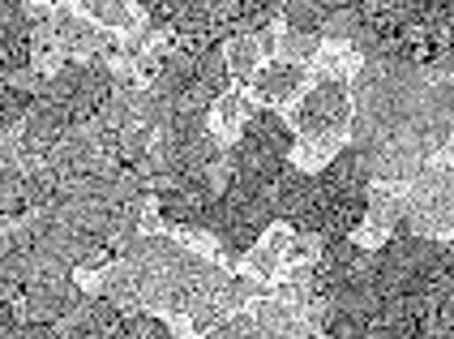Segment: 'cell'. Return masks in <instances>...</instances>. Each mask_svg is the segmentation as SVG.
<instances>
[{
	"label": "cell",
	"instance_id": "1",
	"mask_svg": "<svg viewBox=\"0 0 454 339\" xmlns=\"http://www.w3.org/2000/svg\"><path fill=\"white\" fill-rule=\"evenodd\" d=\"M352 142L364 146L373 181L407 185L454 142V78L403 60H360L352 78Z\"/></svg>",
	"mask_w": 454,
	"mask_h": 339
},
{
	"label": "cell",
	"instance_id": "2",
	"mask_svg": "<svg viewBox=\"0 0 454 339\" xmlns=\"http://www.w3.org/2000/svg\"><path fill=\"white\" fill-rule=\"evenodd\" d=\"M301 133L296 125H287L275 107L257 104L249 112V121L240 125L236 142H227L231 155V181H245L253 189H275V181L283 177V168L296 155Z\"/></svg>",
	"mask_w": 454,
	"mask_h": 339
},
{
	"label": "cell",
	"instance_id": "3",
	"mask_svg": "<svg viewBox=\"0 0 454 339\" xmlns=\"http://www.w3.org/2000/svg\"><path fill=\"white\" fill-rule=\"evenodd\" d=\"M317 181H322V240L360 233L373 193V163L364 146L343 142L326 168H317Z\"/></svg>",
	"mask_w": 454,
	"mask_h": 339
},
{
	"label": "cell",
	"instance_id": "4",
	"mask_svg": "<svg viewBox=\"0 0 454 339\" xmlns=\"http://www.w3.org/2000/svg\"><path fill=\"white\" fill-rule=\"evenodd\" d=\"M112 91H116V69L99 60V56H90V60H65L56 74L48 78V99L56 104H65L74 112V125L82 121H95L99 116V107L112 99Z\"/></svg>",
	"mask_w": 454,
	"mask_h": 339
},
{
	"label": "cell",
	"instance_id": "5",
	"mask_svg": "<svg viewBox=\"0 0 454 339\" xmlns=\"http://www.w3.org/2000/svg\"><path fill=\"white\" fill-rule=\"evenodd\" d=\"M407 233L454 236V168L437 163L420 168L407 181Z\"/></svg>",
	"mask_w": 454,
	"mask_h": 339
},
{
	"label": "cell",
	"instance_id": "6",
	"mask_svg": "<svg viewBox=\"0 0 454 339\" xmlns=\"http://www.w3.org/2000/svg\"><path fill=\"white\" fill-rule=\"evenodd\" d=\"M352 82L348 78H322L304 91L296 107H292V125L301 138H322V142H339V133L352 130Z\"/></svg>",
	"mask_w": 454,
	"mask_h": 339
},
{
	"label": "cell",
	"instance_id": "7",
	"mask_svg": "<svg viewBox=\"0 0 454 339\" xmlns=\"http://www.w3.org/2000/svg\"><path fill=\"white\" fill-rule=\"evenodd\" d=\"M275 210L278 224L322 236V181H317V172H309L301 163H287L283 177L275 181Z\"/></svg>",
	"mask_w": 454,
	"mask_h": 339
},
{
	"label": "cell",
	"instance_id": "8",
	"mask_svg": "<svg viewBox=\"0 0 454 339\" xmlns=\"http://www.w3.org/2000/svg\"><path fill=\"white\" fill-rule=\"evenodd\" d=\"M82 296H86V292H82V284L74 280V271L43 275V280H30V284H26L22 313H26V322H60V318H69V313L77 310Z\"/></svg>",
	"mask_w": 454,
	"mask_h": 339
},
{
	"label": "cell",
	"instance_id": "9",
	"mask_svg": "<svg viewBox=\"0 0 454 339\" xmlns=\"http://www.w3.org/2000/svg\"><path fill=\"white\" fill-rule=\"evenodd\" d=\"M69 130H74V112H69L65 104H56V99H48V95H39L35 107H30V116H26V125L18 130V138H22L26 151L48 155L51 146H56Z\"/></svg>",
	"mask_w": 454,
	"mask_h": 339
},
{
	"label": "cell",
	"instance_id": "10",
	"mask_svg": "<svg viewBox=\"0 0 454 339\" xmlns=\"http://www.w3.org/2000/svg\"><path fill=\"white\" fill-rule=\"evenodd\" d=\"M304 82H309V65H296V60H266L249 86H253V99L270 107V104H296L304 91H309Z\"/></svg>",
	"mask_w": 454,
	"mask_h": 339
},
{
	"label": "cell",
	"instance_id": "11",
	"mask_svg": "<svg viewBox=\"0 0 454 339\" xmlns=\"http://www.w3.org/2000/svg\"><path fill=\"white\" fill-rule=\"evenodd\" d=\"M56 30H60V43H65V52L74 56V60L99 56L103 48H107V39H112V30L99 27L95 18L69 13V9H60V4H56Z\"/></svg>",
	"mask_w": 454,
	"mask_h": 339
},
{
	"label": "cell",
	"instance_id": "12",
	"mask_svg": "<svg viewBox=\"0 0 454 339\" xmlns=\"http://www.w3.org/2000/svg\"><path fill=\"white\" fill-rule=\"evenodd\" d=\"M253 107H257V104H253L249 95H240V91L231 95V91H227L223 99H219V104L210 107V130L219 133L223 142H236V133H240V125L249 121V112H253Z\"/></svg>",
	"mask_w": 454,
	"mask_h": 339
},
{
	"label": "cell",
	"instance_id": "13",
	"mask_svg": "<svg viewBox=\"0 0 454 339\" xmlns=\"http://www.w3.org/2000/svg\"><path fill=\"white\" fill-rule=\"evenodd\" d=\"M223 52H227V65H231V78L236 82H253L257 69L266 65V52H262L257 35H231L223 43Z\"/></svg>",
	"mask_w": 454,
	"mask_h": 339
},
{
	"label": "cell",
	"instance_id": "14",
	"mask_svg": "<svg viewBox=\"0 0 454 339\" xmlns=\"http://www.w3.org/2000/svg\"><path fill=\"white\" fill-rule=\"evenodd\" d=\"M35 91H22V86H13V82H0V133H18L26 125V116H30V107H35Z\"/></svg>",
	"mask_w": 454,
	"mask_h": 339
},
{
	"label": "cell",
	"instance_id": "15",
	"mask_svg": "<svg viewBox=\"0 0 454 339\" xmlns=\"http://www.w3.org/2000/svg\"><path fill=\"white\" fill-rule=\"evenodd\" d=\"M330 9L322 0H287L283 4V30H309V35H322Z\"/></svg>",
	"mask_w": 454,
	"mask_h": 339
},
{
	"label": "cell",
	"instance_id": "16",
	"mask_svg": "<svg viewBox=\"0 0 454 339\" xmlns=\"http://www.w3.org/2000/svg\"><path fill=\"white\" fill-rule=\"evenodd\" d=\"M77 9L107 30H129L133 18H137V13H133V0H77Z\"/></svg>",
	"mask_w": 454,
	"mask_h": 339
},
{
	"label": "cell",
	"instance_id": "17",
	"mask_svg": "<svg viewBox=\"0 0 454 339\" xmlns=\"http://www.w3.org/2000/svg\"><path fill=\"white\" fill-rule=\"evenodd\" d=\"M176 327L172 318H163L159 310H129L125 313V339H172Z\"/></svg>",
	"mask_w": 454,
	"mask_h": 339
},
{
	"label": "cell",
	"instance_id": "18",
	"mask_svg": "<svg viewBox=\"0 0 454 339\" xmlns=\"http://www.w3.org/2000/svg\"><path fill=\"white\" fill-rule=\"evenodd\" d=\"M322 35H309V30H283L278 35V60H296V65H313L322 52Z\"/></svg>",
	"mask_w": 454,
	"mask_h": 339
},
{
	"label": "cell",
	"instance_id": "19",
	"mask_svg": "<svg viewBox=\"0 0 454 339\" xmlns=\"http://www.w3.org/2000/svg\"><path fill=\"white\" fill-rule=\"evenodd\" d=\"M262 339V331H257V318H253V310H236V313H227L223 322L215 327V335L210 339Z\"/></svg>",
	"mask_w": 454,
	"mask_h": 339
},
{
	"label": "cell",
	"instance_id": "20",
	"mask_svg": "<svg viewBox=\"0 0 454 339\" xmlns=\"http://www.w3.org/2000/svg\"><path fill=\"white\" fill-rule=\"evenodd\" d=\"M257 43H262V52H266V60H278V35H275V27H270V30H262V35H257Z\"/></svg>",
	"mask_w": 454,
	"mask_h": 339
},
{
	"label": "cell",
	"instance_id": "21",
	"mask_svg": "<svg viewBox=\"0 0 454 339\" xmlns=\"http://www.w3.org/2000/svg\"><path fill=\"white\" fill-rule=\"evenodd\" d=\"M48 4H56V0H48Z\"/></svg>",
	"mask_w": 454,
	"mask_h": 339
}]
</instances>
